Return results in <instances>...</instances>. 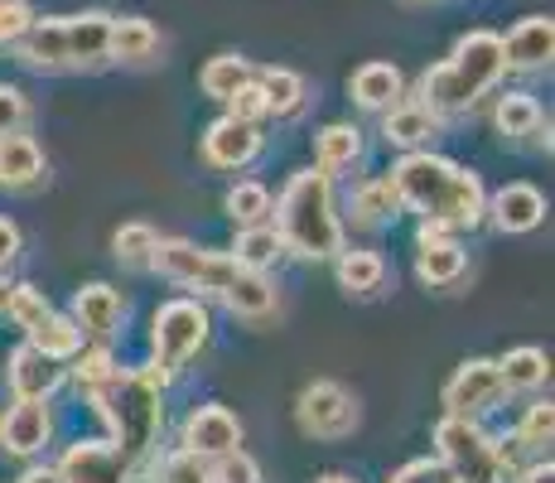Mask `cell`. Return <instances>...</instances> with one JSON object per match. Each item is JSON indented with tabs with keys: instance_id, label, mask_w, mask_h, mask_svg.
<instances>
[{
	"instance_id": "obj_1",
	"label": "cell",
	"mask_w": 555,
	"mask_h": 483,
	"mask_svg": "<svg viewBox=\"0 0 555 483\" xmlns=\"http://www.w3.org/2000/svg\"><path fill=\"white\" fill-rule=\"evenodd\" d=\"M391 189H397L401 208L421 213L435 228H478L483 223V185L474 169H459L450 160L430 155V150H411L397 169H391Z\"/></svg>"
},
{
	"instance_id": "obj_2",
	"label": "cell",
	"mask_w": 555,
	"mask_h": 483,
	"mask_svg": "<svg viewBox=\"0 0 555 483\" xmlns=\"http://www.w3.org/2000/svg\"><path fill=\"white\" fill-rule=\"evenodd\" d=\"M275 232H281L285 252L305 256V262H334L344 252V223L334 213V189H328L324 169L291 175L281 193V213H275Z\"/></svg>"
},
{
	"instance_id": "obj_3",
	"label": "cell",
	"mask_w": 555,
	"mask_h": 483,
	"mask_svg": "<svg viewBox=\"0 0 555 483\" xmlns=\"http://www.w3.org/2000/svg\"><path fill=\"white\" fill-rule=\"evenodd\" d=\"M507 73L503 59V39L493 29H474L454 45V53L444 63H435L430 73L421 78V106H430L435 116L440 112H468L483 92L498 88V78Z\"/></svg>"
},
{
	"instance_id": "obj_4",
	"label": "cell",
	"mask_w": 555,
	"mask_h": 483,
	"mask_svg": "<svg viewBox=\"0 0 555 483\" xmlns=\"http://www.w3.org/2000/svg\"><path fill=\"white\" fill-rule=\"evenodd\" d=\"M208 343V309L198 300H169L155 315V372H145L155 386L175 382L189 368V358Z\"/></svg>"
},
{
	"instance_id": "obj_5",
	"label": "cell",
	"mask_w": 555,
	"mask_h": 483,
	"mask_svg": "<svg viewBox=\"0 0 555 483\" xmlns=\"http://www.w3.org/2000/svg\"><path fill=\"white\" fill-rule=\"evenodd\" d=\"M435 445H440V459L454 469L459 483H503L507 479L512 459L478 431L474 416H444L435 425Z\"/></svg>"
},
{
	"instance_id": "obj_6",
	"label": "cell",
	"mask_w": 555,
	"mask_h": 483,
	"mask_svg": "<svg viewBox=\"0 0 555 483\" xmlns=\"http://www.w3.org/2000/svg\"><path fill=\"white\" fill-rule=\"evenodd\" d=\"M151 266L169 281L189 285V290H208V295H222V285L232 281L237 262L232 256H218V252H203V246L184 242V238H159L155 252H151Z\"/></svg>"
},
{
	"instance_id": "obj_7",
	"label": "cell",
	"mask_w": 555,
	"mask_h": 483,
	"mask_svg": "<svg viewBox=\"0 0 555 483\" xmlns=\"http://www.w3.org/2000/svg\"><path fill=\"white\" fill-rule=\"evenodd\" d=\"M295 421L314 440H344L358 431L362 411H358V396L348 392L344 382L319 378V382H309L300 392V402H295Z\"/></svg>"
},
{
	"instance_id": "obj_8",
	"label": "cell",
	"mask_w": 555,
	"mask_h": 483,
	"mask_svg": "<svg viewBox=\"0 0 555 483\" xmlns=\"http://www.w3.org/2000/svg\"><path fill=\"white\" fill-rule=\"evenodd\" d=\"M135 469H141V455L121 445V440H82L63 455L59 474L63 483H135Z\"/></svg>"
},
{
	"instance_id": "obj_9",
	"label": "cell",
	"mask_w": 555,
	"mask_h": 483,
	"mask_svg": "<svg viewBox=\"0 0 555 483\" xmlns=\"http://www.w3.org/2000/svg\"><path fill=\"white\" fill-rule=\"evenodd\" d=\"M503 378H498V363L493 358H468L459 363V372L444 382V411L450 416H478V411H493L503 402Z\"/></svg>"
},
{
	"instance_id": "obj_10",
	"label": "cell",
	"mask_w": 555,
	"mask_h": 483,
	"mask_svg": "<svg viewBox=\"0 0 555 483\" xmlns=\"http://www.w3.org/2000/svg\"><path fill=\"white\" fill-rule=\"evenodd\" d=\"M112 20L106 10H82V15H63L68 29V68L98 73L112 63Z\"/></svg>"
},
{
	"instance_id": "obj_11",
	"label": "cell",
	"mask_w": 555,
	"mask_h": 483,
	"mask_svg": "<svg viewBox=\"0 0 555 483\" xmlns=\"http://www.w3.org/2000/svg\"><path fill=\"white\" fill-rule=\"evenodd\" d=\"M261 155V122H242V116H222L203 136V160L218 169H242Z\"/></svg>"
},
{
	"instance_id": "obj_12",
	"label": "cell",
	"mask_w": 555,
	"mask_h": 483,
	"mask_svg": "<svg viewBox=\"0 0 555 483\" xmlns=\"http://www.w3.org/2000/svg\"><path fill=\"white\" fill-rule=\"evenodd\" d=\"M49 431H53L49 406L35 402V396H15V406L0 416V449L15 459H29L49 445Z\"/></svg>"
},
{
	"instance_id": "obj_13",
	"label": "cell",
	"mask_w": 555,
	"mask_h": 483,
	"mask_svg": "<svg viewBox=\"0 0 555 483\" xmlns=\"http://www.w3.org/2000/svg\"><path fill=\"white\" fill-rule=\"evenodd\" d=\"M242 445V421L228 411V406L208 402V406H194L184 421V449H194L203 459H218L228 449Z\"/></svg>"
},
{
	"instance_id": "obj_14",
	"label": "cell",
	"mask_w": 555,
	"mask_h": 483,
	"mask_svg": "<svg viewBox=\"0 0 555 483\" xmlns=\"http://www.w3.org/2000/svg\"><path fill=\"white\" fill-rule=\"evenodd\" d=\"M468 256L464 246L450 238V228H435V223H425L421 238H415V276H421L425 285H454L459 276H464Z\"/></svg>"
},
{
	"instance_id": "obj_15",
	"label": "cell",
	"mask_w": 555,
	"mask_h": 483,
	"mask_svg": "<svg viewBox=\"0 0 555 483\" xmlns=\"http://www.w3.org/2000/svg\"><path fill=\"white\" fill-rule=\"evenodd\" d=\"M15 53L29 73H68V29H63V15L29 20V29L15 39Z\"/></svg>"
},
{
	"instance_id": "obj_16",
	"label": "cell",
	"mask_w": 555,
	"mask_h": 483,
	"mask_svg": "<svg viewBox=\"0 0 555 483\" xmlns=\"http://www.w3.org/2000/svg\"><path fill=\"white\" fill-rule=\"evenodd\" d=\"M49 179L44 165V150H39L35 136L15 131V136H0V189L5 193H29Z\"/></svg>"
},
{
	"instance_id": "obj_17",
	"label": "cell",
	"mask_w": 555,
	"mask_h": 483,
	"mask_svg": "<svg viewBox=\"0 0 555 483\" xmlns=\"http://www.w3.org/2000/svg\"><path fill=\"white\" fill-rule=\"evenodd\" d=\"M555 53V20L551 15H527L517 20V29L503 39V59L507 68H521V73H537L546 68Z\"/></svg>"
},
{
	"instance_id": "obj_18",
	"label": "cell",
	"mask_w": 555,
	"mask_h": 483,
	"mask_svg": "<svg viewBox=\"0 0 555 483\" xmlns=\"http://www.w3.org/2000/svg\"><path fill=\"white\" fill-rule=\"evenodd\" d=\"M73 319H78L82 334L112 339L116 329H121V319H126V300H121V290H112V285H102V281L82 285L78 295H73Z\"/></svg>"
},
{
	"instance_id": "obj_19",
	"label": "cell",
	"mask_w": 555,
	"mask_h": 483,
	"mask_svg": "<svg viewBox=\"0 0 555 483\" xmlns=\"http://www.w3.org/2000/svg\"><path fill=\"white\" fill-rule=\"evenodd\" d=\"M10 386H15V396L49 402V396L63 386V368L53 358H44L35 343H20V348L10 353Z\"/></svg>"
},
{
	"instance_id": "obj_20",
	"label": "cell",
	"mask_w": 555,
	"mask_h": 483,
	"mask_svg": "<svg viewBox=\"0 0 555 483\" xmlns=\"http://www.w3.org/2000/svg\"><path fill=\"white\" fill-rule=\"evenodd\" d=\"M483 213H493L498 232H531V228H541V218H546V199H541V189H531V185H507V189L493 193V203H488Z\"/></svg>"
},
{
	"instance_id": "obj_21",
	"label": "cell",
	"mask_w": 555,
	"mask_h": 483,
	"mask_svg": "<svg viewBox=\"0 0 555 483\" xmlns=\"http://www.w3.org/2000/svg\"><path fill=\"white\" fill-rule=\"evenodd\" d=\"M165 49L159 29L145 15H121L112 20V63H131V68H145L155 63V53Z\"/></svg>"
},
{
	"instance_id": "obj_22",
	"label": "cell",
	"mask_w": 555,
	"mask_h": 483,
	"mask_svg": "<svg viewBox=\"0 0 555 483\" xmlns=\"http://www.w3.org/2000/svg\"><path fill=\"white\" fill-rule=\"evenodd\" d=\"M348 92H353V102L367 106V112H391L405 97V78L391 63H362L353 73V82H348Z\"/></svg>"
},
{
	"instance_id": "obj_23",
	"label": "cell",
	"mask_w": 555,
	"mask_h": 483,
	"mask_svg": "<svg viewBox=\"0 0 555 483\" xmlns=\"http://www.w3.org/2000/svg\"><path fill=\"white\" fill-rule=\"evenodd\" d=\"M218 300L237 319H266L275 309V285L266 281V271H247V266H237V271H232V281L222 285Z\"/></svg>"
},
{
	"instance_id": "obj_24",
	"label": "cell",
	"mask_w": 555,
	"mask_h": 483,
	"mask_svg": "<svg viewBox=\"0 0 555 483\" xmlns=\"http://www.w3.org/2000/svg\"><path fill=\"white\" fill-rule=\"evenodd\" d=\"M435 131H440V116H435L430 106H421V102H397L387 112V122H382L387 145H401V150H421Z\"/></svg>"
},
{
	"instance_id": "obj_25",
	"label": "cell",
	"mask_w": 555,
	"mask_h": 483,
	"mask_svg": "<svg viewBox=\"0 0 555 483\" xmlns=\"http://www.w3.org/2000/svg\"><path fill=\"white\" fill-rule=\"evenodd\" d=\"M334 262H338V285H344L348 295L367 300L387 285V262H382L377 252H338Z\"/></svg>"
},
{
	"instance_id": "obj_26",
	"label": "cell",
	"mask_w": 555,
	"mask_h": 483,
	"mask_svg": "<svg viewBox=\"0 0 555 483\" xmlns=\"http://www.w3.org/2000/svg\"><path fill=\"white\" fill-rule=\"evenodd\" d=\"M281 256H285L281 232L266 228V223H251V228H242L237 242H232V262L247 266V271H271Z\"/></svg>"
},
{
	"instance_id": "obj_27",
	"label": "cell",
	"mask_w": 555,
	"mask_h": 483,
	"mask_svg": "<svg viewBox=\"0 0 555 483\" xmlns=\"http://www.w3.org/2000/svg\"><path fill=\"white\" fill-rule=\"evenodd\" d=\"M29 343H35L44 358L63 363V358H78L82 353V329H78V319H68V315H44L29 329Z\"/></svg>"
},
{
	"instance_id": "obj_28",
	"label": "cell",
	"mask_w": 555,
	"mask_h": 483,
	"mask_svg": "<svg viewBox=\"0 0 555 483\" xmlns=\"http://www.w3.org/2000/svg\"><path fill=\"white\" fill-rule=\"evenodd\" d=\"M498 378L507 392H537L551 378V358L541 348H512L507 358H498Z\"/></svg>"
},
{
	"instance_id": "obj_29",
	"label": "cell",
	"mask_w": 555,
	"mask_h": 483,
	"mask_svg": "<svg viewBox=\"0 0 555 483\" xmlns=\"http://www.w3.org/2000/svg\"><path fill=\"white\" fill-rule=\"evenodd\" d=\"M247 78H256V68L242 59V53H212V59L203 63V73H198V88L208 97H218V102H228V97L237 92Z\"/></svg>"
},
{
	"instance_id": "obj_30",
	"label": "cell",
	"mask_w": 555,
	"mask_h": 483,
	"mask_svg": "<svg viewBox=\"0 0 555 483\" xmlns=\"http://www.w3.org/2000/svg\"><path fill=\"white\" fill-rule=\"evenodd\" d=\"M256 82H261V92H266V112L271 116H295L305 106V78L300 73H291V68H266V73H256Z\"/></svg>"
},
{
	"instance_id": "obj_31",
	"label": "cell",
	"mask_w": 555,
	"mask_h": 483,
	"mask_svg": "<svg viewBox=\"0 0 555 483\" xmlns=\"http://www.w3.org/2000/svg\"><path fill=\"white\" fill-rule=\"evenodd\" d=\"M362 155V131L348 122H334L319 131V169L324 175H338V169H348L353 160Z\"/></svg>"
},
{
	"instance_id": "obj_32",
	"label": "cell",
	"mask_w": 555,
	"mask_h": 483,
	"mask_svg": "<svg viewBox=\"0 0 555 483\" xmlns=\"http://www.w3.org/2000/svg\"><path fill=\"white\" fill-rule=\"evenodd\" d=\"M498 131L512 136V141H521V136H537L541 131V106L531 92H507L498 97V112H493Z\"/></svg>"
},
{
	"instance_id": "obj_33",
	"label": "cell",
	"mask_w": 555,
	"mask_h": 483,
	"mask_svg": "<svg viewBox=\"0 0 555 483\" xmlns=\"http://www.w3.org/2000/svg\"><path fill=\"white\" fill-rule=\"evenodd\" d=\"M397 208H401V199H397V189H391V179H372L353 199V213L362 228H387V223H397Z\"/></svg>"
},
{
	"instance_id": "obj_34",
	"label": "cell",
	"mask_w": 555,
	"mask_h": 483,
	"mask_svg": "<svg viewBox=\"0 0 555 483\" xmlns=\"http://www.w3.org/2000/svg\"><path fill=\"white\" fill-rule=\"evenodd\" d=\"M159 232L151 228V223H126V228H116L112 238V252L121 266H131V271H141V266H151V252H155Z\"/></svg>"
},
{
	"instance_id": "obj_35",
	"label": "cell",
	"mask_w": 555,
	"mask_h": 483,
	"mask_svg": "<svg viewBox=\"0 0 555 483\" xmlns=\"http://www.w3.org/2000/svg\"><path fill=\"white\" fill-rule=\"evenodd\" d=\"M222 208H228L232 223H242V228H251V223H266V213H271V189L247 179V185H232L228 199H222Z\"/></svg>"
},
{
	"instance_id": "obj_36",
	"label": "cell",
	"mask_w": 555,
	"mask_h": 483,
	"mask_svg": "<svg viewBox=\"0 0 555 483\" xmlns=\"http://www.w3.org/2000/svg\"><path fill=\"white\" fill-rule=\"evenodd\" d=\"M5 315L29 334V329L39 325V319L53 315V305H49V295H44L39 285H10V305H5Z\"/></svg>"
},
{
	"instance_id": "obj_37",
	"label": "cell",
	"mask_w": 555,
	"mask_h": 483,
	"mask_svg": "<svg viewBox=\"0 0 555 483\" xmlns=\"http://www.w3.org/2000/svg\"><path fill=\"white\" fill-rule=\"evenodd\" d=\"M208 479L212 483H261V465L237 445V449H228V455L208 459Z\"/></svg>"
},
{
	"instance_id": "obj_38",
	"label": "cell",
	"mask_w": 555,
	"mask_h": 483,
	"mask_svg": "<svg viewBox=\"0 0 555 483\" xmlns=\"http://www.w3.org/2000/svg\"><path fill=\"white\" fill-rule=\"evenodd\" d=\"M551 435H555V406L551 402H531L527 416H521V425H517V440L527 449H541V445H551Z\"/></svg>"
},
{
	"instance_id": "obj_39",
	"label": "cell",
	"mask_w": 555,
	"mask_h": 483,
	"mask_svg": "<svg viewBox=\"0 0 555 483\" xmlns=\"http://www.w3.org/2000/svg\"><path fill=\"white\" fill-rule=\"evenodd\" d=\"M159 483H212L208 459L194 455V449H175V455L159 465Z\"/></svg>"
},
{
	"instance_id": "obj_40",
	"label": "cell",
	"mask_w": 555,
	"mask_h": 483,
	"mask_svg": "<svg viewBox=\"0 0 555 483\" xmlns=\"http://www.w3.org/2000/svg\"><path fill=\"white\" fill-rule=\"evenodd\" d=\"M116 372H121V368H116L112 353L92 348V353H82V363H78V386H82V392H98V386H106Z\"/></svg>"
},
{
	"instance_id": "obj_41",
	"label": "cell",
	"mask_w": 555,
	"mask_h": 483,
	"mask_svg": "<svg viewBox=\"0 0 555 483\" xmlns=\"http://www.w3.org/2000/svg\"><path fill=\"white\" fill-rule=\"evenodd\" d=\"M387 483H459V479L444 459H411V465H401Z\"/></svg>"
},
{
	"instance_id": "obj_42",
	"label": "cell",
	"mask_w": 555,
	"mask_h": 483,
	"mask_svg": "<svg viewBox=\"0 0 555 483\" xmlns=\"http://www.w3.org/2000/svg\"><path fill=\"white\" fill-rule=\"evenodd\" d=\"M228 116H242V122H266L271 112H266V92H261V82H256V78L242 82V88L228 97Z\"/></svg>"
},
{
	"instance_id": "obj_43",
	"label": "cell",
	"mask_w": 555,
	"mask_h": 483,
	"mask_svg": "<svg viewBox=\"0 0 555 483\" xmlns=\"http://www.w3.org/2000/svg\"><path fill=\"white\" fill-rule=\"evenodd\" d=\"M25 122H29V97L10 88V82H0V136L25 131Z\"/></svg>"
},
{
	"instance_id": "obj_44",
	"label": "cell",
	"mask_w": 555,
	"mask_h": 483,
	"mask_svg": "<svg viewBox=\"0 0 555 483\" xmlns=\"http://www.w3.org/2000/svg\"><path fill=\"white\" fill-rule=\"evenodd\" d=\"M29 20H35L29 0H15V5H0V49H15V39L29 29Z\"/></svg>"
},
{
	"instance_id": "obj_45",
	"label": "cell",
	"mask_w": 555,
	"mask_h": 483,
	"mask_svg": "<svg viewBox=\"0 0 555 483\" xmlns=\"http://www.w3.org/2000/svg\"><path fill=\"white\" fill-rule=\"evenodd\" d=\"M20 246H25V238H20V228H15L10 218H0V271H5V266L20 256Z\"/></svg>"
},
{
	"instance_id": "obj_46",
	"label": "cell",
	"mask_w": 555,
	"mask_h": 483,
	"mask_svg": "<svg viewBox=\"0 0 555 483\" xmlns=\"http://www.w3.org/2000/svg\"><path fill=\"white\" fill-rule=\"evenodd\" d=\"M521 483H555V465L551 459H541V465H531L527 474H521Z\"/></svg>"
},
{
	"instance_id": "obj_47",
	"label": "cell",
	"mask_w": 555,
	"mask_h": 483,
	"mask_svg": "<svg viewBox=\"0 0 555 483\" xmlns=\"http://www.w3.org/2000/svg\"><path fill=\"white\" fill-rule=\"evenodd\" d=\"M20 483H63V474H59V469H29Z\"/></svg>"
},
{
	"instance_id": "obj_48",
	"label": "cell",
	"mask_w": 555,
	"mask_h": 483,
	"mask_svg": "<svg viewBox=\"0 0 555 483\" xmlns=\"http://www.w3.org/2000/svg\"><path fill=\"white\" fill-rule=\"evenodd\" d=\"M5 305H10V281H5V271H0V315H5Z\"/></svg>"
},
{
	"instance_id": "obj_49",
	"label": "cell",
	"mask_w": 555,
	"mask_h": 483,
	"mask_svg": "<svg viewBox=\"0 0 555 483\" xmlns=\"http://www.w3.org/2000/svg\"><path fill=\"white\" fill-rule=\"evenodd\" d=\"M314 483H358V479H348V474H324V479H314Z\"/></svg>"
},
{
	"instance_id": "obj_50",
	"label": "cell",
	"mask_w": 555,
	"mask_h": 483,
	"mask_svg": "<svg viewBox=\"0 0 555 483\" xmlns=\"http://www.w3.org/2000/svg\"><path fill=\"white\" fill-rule=\"evenodd\" d=\"M0 5H15V0H0Z\"/></svg>"
}]
</instances>
